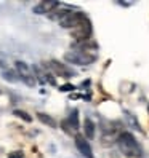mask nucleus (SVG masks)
Returning a JSON list of instances; mask_svg holds the SVG:
<instances>
[{"label":"nucleus","mask_w":149,"mask_h":158,"mask_svg":"<svg viewBox=\"0 0 149 158\" xmlns=\"http://www.w3.org/2000/svg\"><path fill=\"white\" fill-rule=\"evenodd\" d=\"M76 147H77V150L80 152V155H83L85 158H93V150H91V147L88 144V141L83 136H76Z\"/></svg>","instance_id":"obj_8"},{"label":"nucleus","mask_w":149,"mask_h":158,"mask_svg":"<svg viewBox=\"0 0 149 158\" xmlns=\"http://www.w3.org/2000/svg\"><path fill=\"white\" fill-rule=\"evenodd\" d=\"M117 145L125 156H130V158L141 156V147H139V144L136 142V139L132 133L128 131L120 133L117 137Z\"/></svg>","instance_id":"obj_1"},{"label":"nucleus","mask_w":149,"mask_h":158,"mask_svg":"<svg viewBox=\"0 0 149 158\" xmlns=\"http://www.w3.org/2000/svg\"><path fill=\"white\" fill-rule=\"evenodd\" d=\"M8 158H23V153L21 152H13L8 155Z\"/></svg>","instance_id":"obj_16"},{"label":"nucleus","mask_w":149,"mask_h":158,"mask_svg":"<svg viewBox=\"0 0 149 158\" xmlns=\"http://www.w3.org/2000/svg\"><path fill=\"white\" fill-rule=\"evenodd\" d=\"M37 118H39L42 123H45L46 126L56 128V122H55V118H53V117H50V115H46V114H42V112H39V114H37Z\"/></svg>","instance_id":"obj_10"},{"label":"nucleus","mask_w":149,"mask_h":158,"mask_svg":"<svg viewBox=\"0 0 149 158\" xmlns=\"http://www.w3.org/2000/svg\"><path fill=\"white\" fill-rule=\"evenodd\" d=\"M0 67H2V69H7V59L2 56V53H0Z\"/></svg>","instance_id":"obj_15"},{"label":"nucleus","mask_w":149,"mask_h":158,"mask_svg":"<svg viewBox=\"0 0 149 158\" xmlns=\"http://www.w3.org/2000/svg\"><path fill=\"white\" fill-rule=\"evenodd\" d=\"M18 118H21V120H24V122H27V123H31L32 122V117L27 114V112H24V110H20V109H16L15 112H13Z\"/></svg>","instance_id":"obj_12"},{"label":"nucleus","mask_w":149,"mask_h":158,"mask_svg":"<svg viewBox=\"0 0 149 158\" xmlns=\"http://www.w3.org/2000/svg\"><path fill=\"white\" fill-rule=\"evenodd\" d=\"M2 77L7 80V81H10V83H15V81H18L20 80V77H18V73H16V70H3V73H2Z\"/></svg>","instance_id":"obj_11"},{"label":"nucleus","mask_w":149,"mask_h":158,"mask_svg":"<svg viewBox=\"0 0 149 158\" xmlns=\"http://www.w3.org/2000/svg\"><path fill=\"white\" fill-rule=\"evenodd\" d=\"M48 66H50V69L56 73V75H59V77L71 78V77H76V75H77L74 69H71L69 66H66V64H63V62H59V61H50Z\"/></svg>","instance_id":"obj_5"},{"label":"nucleus","mask_w":149,"mask_h":158,"mask_svg":"<svg viewBox=\"0 0 149 158\" xmlns=\"http://www.w3.org/2000/svg\"><path fill=\"white\" fill-rule=\"evenodd\" d=\"M147 112H149V106H147Z\"/></svg>","instance_id":"obj_18"},{"label":"nucleus","mask_w":149,"mask_h":158,"mask_svg":"<svg viewBox=\"0 0 149 158\" xmlns=\"http://www.w3.org/2000/svg\"><path fill=\"white\" fill-rule=\"evenodd\" d=\"M63 128L66 129L68 133H72V129H74V131H77V129L80 128V123H79V110L77 109H74L72 112L69 114L68 120H64V122H63Z\"/></svg>","instance_id":"obj_6"},{"label":"nucleus","mask_w":149,"mask_h":158,"mask_svg":"<svg viewBox=\"0 0 149 158\" xmlns=\"http://www.w3.org/2000/svg\"><path fill=\"white\" fill-rule=\"evenodd\" d=\"M74 89H76V86H74V85H71V83H66V85L59 86V91H63V93H68V91H74Z\"/></svg>","instance_id":"obj_14"},{"label":"nucleus","mask_w":149,"mask_h":158,"mask_svg":"<svg viewBox=\"0 0 149 158\" xmlns=\"http://www.w3.org/2000/svg\"><path fill=\"white\" fill-rule=\"evenodd\" d=\"M16 73H18V77H20V80H23L27 86H35V77H34V72L32 69L27 66L26 62L23 61H16Z\"/></svg>","instance_id":"obj_3"},{"label":"nucleus","mask_w":149,"mask_h":158,"mask_svg":"<svg viewBox=\"0 0 149 158\" xmlns=\"http://www.w3.org/2000/svg\"><path fill=\"white\" fill-rule=\"evenodd\" d=\"M83 133H85L87 139H95L96 126H95V123H93L90 118H85V122H83Z\"/></svg>","instance_id":"obj_9"},{"label":"nucleus","mask_w":149,"mask_h":158,"mask_svg":"<svg viewBox=\"0 0 149 158\" xmlns=\"http://www.w3.org/2000/svg\"><path fill=\"white\" fill-rule=\"evenodd\" d=\"M59 6V2H55V0H43V2L37 3L34 6V13L35 15H45V13H51L53 10H56Z\"/></svg>","instance_id":"obj_7"},{"label":"nucleus","mask_w":149,"mask_h":158,"mask_svg":"<svg viewBox=\"0 0 149 158\" xmlns=\"http://www.w3.org/2000/svg\"><path fill=\"white\" fill-rule=\"evenodd\" d=\"M76 46H79V48H74L64 54V59L68 62L76 64V66H88V64L96 61L98 56L96 54H90L85 46H82V45H76Z\"/></svg>","instance_id":"obj_2"},{"label":"nucleus","mask_w":149,"mask_h":158,"mask_svg":"<svg viewBox=\"0 0 149 158\" xmlns=\"http://www.w3.org/2000/svg\"><path fill=\"white\" fill-rule=\"evenodd\" d=\"M119 5H122V6H130V5H132V2H119Z\"/></svg>","instance_id":"obj_17"},{"label":"nucleus","mask_w":149,"mask_h":158,"mask_svg":"<svg viewBox=\"0 0 149 158\" xmlns=\"http://www.w3.org/2000/svg\"><path fill=\"white\" fill-rule=\"evenodd\" d=\"M72 35H74V39L79 42H85L90 39V35H91V24L88 19H85L82 24H79L76 29H72Z\"/></svg>","instance_id":"obj_4"},{"label":"nucleus","mask_w":149,"mask_h":158,"mask_svg":"<svg viewBox=\"0 0 149 158\" xmlns=\"http://www.w3.org/2000/svg\"><path fill=\"white\" fill-rule=\"evenodd\" d=\"M125 117H127V120H128V123L132 125V128H136V129H139V123H138V120L130 114V112H125Z\"/></svg>","instance_id":"obj_13"}]
</instances>
